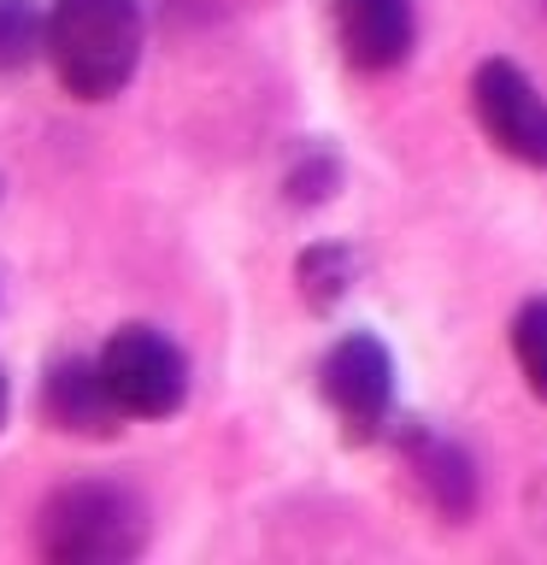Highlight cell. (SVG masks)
<instances>
[{
	"label": "cell",
	"mask_w": 547,
	"mask_h": 565,
	"mask_svg": "<svg viewBox=\"0 0 547 565\" xmlns=\"http://www.w3.org/2000/svg\"><path fill=\"white\" fill-rule=\"evenodd\" d=\"M0 194H7V183H0Z\"/></svg>",
	"instance_id": "14"
},
{
	"label": "cell",
	"mask_w": 547,
	"mask_h": 565,
	"mask_svg": "<svg viewBox=\"0 0 547 565\" xmlns=\"http://www.w3.org/2000/svg\"><path fill=\"white\" fill-rule=\"evenodd\" d=\"M512 360H518L529 395L547 401V300H524L512 318Z\"/></svg>",
	"instance_id": "11"
},
{
	"label": "cell",
	"mask_w": 547,
	"mask_h": 565,
	"mask_svg": "<svg viewBox=\"0 0 547 565\" xmlns=\"http://www.w3.org/2000/svg\"><path fill=\"white\" fill-rule=\"evenodd\" d=\"M35 547L53 565H118L148 547V507L112 477L53 489L35 512Z\"/></svg>",
	"instance_id": "2"
},
{
	"label": "cell",
	"mask_w": 547,
	"mask_h": 565,
	"mask_svg": "<svg viewBox=\"0 0 547 565\" xmlns=\"http://www.w3.org/2000/svg\"><path fill=\"white\" fill-rule=\"evenodd\" d=\"M406 471H412L418 494L441 512V519H465V512H471L476 471H471V459L459 454L448 436H430V430L406 436Z\"/></svg>",
	"instance_id": "8"
},
{
	"label": "cell",
	"mask_w": 547,
	"mask_h": 565,
	"mask_svg": "<svg viewBox=\"0 0 547 565\" xmlns=\"http://www.w3.org/2000/svg\"><path fill=\"white\" fill-rule=\"evenodd\" d=\"M42 35H47V12L35 0H0V77L42 60Z\"/></svg>",
	"instance_id": "10"
},
{
	"label": "cell",
	"mask_w": 547,
	"mask_h": 565,
	"mask_svg": "<svg viewBox=\"0 0 547 565\" xmlns=\"http://www.w3.org/2000/svg\"><path fill=\"white\" fill-rule=\"evenodd\" d=\"M335 42L353 71H395L412 53V0H335Z\"/></svg>",
	"instance_id": "7"
},
{
	"label": "cell",
	"mask_w": 547,
	"mask_h": 565,
	"mask_svg": "<svg viewBox=\"0 0 547 565\" xmlns=\"http://www.w3.org/2000/svg\"><path fill=\"white\" fill-rule=\"evenodd\" d=\"M7 406H12V395H7V371H0V430H7Z\"/></svg>",
	"instance_id": "13"
},
{
	"label": "cell",
	"mask_w": 547,
	"mask_h": 565,
	"mask_svg": "<svg viewBox=\"0 0 547 565\" xmlns=\"http://www.w3.org/2000/svg\"><path fill=\"white\" fill-rule=\"evenodd\" d=\"M95 360H100V377H106V388H112V401L124 406V418H171L176 406L189 401L183 348L153 324L112 330Z\"/></svg>",
	"instance_id": "3"
},
{
	"label": "cell",
	"mask_w": 547,
	"mask_h": 565,
	"mask_svg": "<svg viewBox=\"0 0 547 565\" xmlns=\"http://www.w3.org/2000/svg\"><path fill=\"white\" fill-rule=\"evenodd\" d=\"M294 277H300L307 307L330 312L335 300L347 295V282H353V254H347V247H335V242H318V247H307V254H300Z\"/></svg>",
	"instance_id": "9"
},
{
	"label": "cell",
	"mask_w": 547,
	"mask_h": 565,
	"mask_svg": "<svg viewBox=\"0 0 547 565\" xmlns=\"http://www.w3.org/2000/svg\"><path fill=\"white\" fill-rule=\"evenodd\" d=\"M318 388H324V406L335 413L347 441H377L388 413H395V360L377 335L353 330L324 353Z\"/></svg>",
	"instance_id": "4"
},
{
	"label": "cell",
	"mask_w": 547,
	"mask_h": 565,
	"mask_svg": "<svg viewBox=\"0 0 547 565\" xmlns=\"http://www.w3.org/2000/svg\"><path fill=\"white\" fill-rule=\"evenodd\" d=\"M471 106L483 136L518 166L547 171V95L512 60H483L471 77Z\"/></svg>",
	"instance_id": "5"
},
{
	"label": "cell",
	"mask_w": 547,
	"mask_h": 565,
	"mask_svg": "<svg viewBox=\"0 0 547 565\" xmlns=\"http://www.w3.org/2000/svg\"><path fill=\"white\" fill-rule=\"evenodd\" d=\"M335 159L324 153V148H307L294 159V171H289V201H300V206H318V201H330L335 194Z\"/></svg>",
	"instance_id": "12"
},
{
	"label": "cell",
	"mask_w": 547,
	"mask_h": 565,
	"mask_svg": "<svg viewBox=\"0 0 547 565\" xmlns=\"http://www.w3.org/2000/svg\"><path fill=\"white\" fill-rule=\"evenodd\" d=\"M148 24L141 0H53L42 53L71 100H112L130 88Z\"/></svg>",
	"instance_id": "1"
},
{
	"label": "cell",
	"mask_w": 547,
	"mask_h": 565,
	"mask_svg": "<svg viewBox=\"0 0 547 565\" xmlns=\"http://www.w3.org/2000/svg\"><path fill=\"white\" fill-rule=\"evenodd\" d=\"M42 418L60 436H77V441H106V436L124 430V406L112 401V388H106L95 353H65L60 365H47Z\"/></svg>",
	"instance_id": "6"
}]
</instances>
